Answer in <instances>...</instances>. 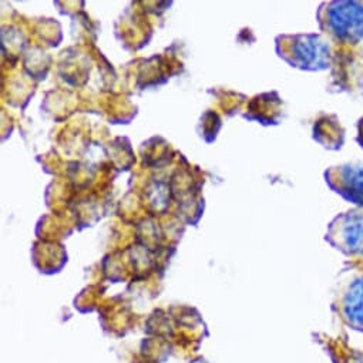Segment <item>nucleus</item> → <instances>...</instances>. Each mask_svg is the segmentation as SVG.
<instances>
[{"mask_svg": "<svg viewBox=\"0 0 363 363\" xmlns=\"http://www.w3.org/2000/svg\"><path fill=\"white\" fill-rule=\"evenodd\" d=\"M318 21L320 29L340 43L354 46L363 40V2L336 0L322 4Z\"/></svg>", "mask_w": 363, "mask_h": 363, "instance_id": "nucleus-2", "label": "nucleus"}, {"mask_svg": "<svg viewBox=\"0 0 363 363\" xmlns=\"http://www.w3.org/2000/svg\"><path fill=\"white\" fill-rule=\"evenodd\" d=\"M325 177L335 193L363 208V164L350 162L330 167Z\"/></svg>", "mask_w": 363, "mask_h": 363, "instance_id": "nucleus-5", "label": "nucleus"}, {"mask_svg": "<svg viewBox=\"0 0 363 363\" xmlns=\"http://www.w3.org/2000/svg\"><path fill=\"white\" fill-rule=\"evenodd\" d=\"M335 308L347 328L363 333V269L352 272L340 284Z\"/></svg>", "mask_w": 363, "mask_h": 363, "instance_id": "nucleus-4", "label": "nucleus"}, {"mask_svg": "<svg viewBox=\"0 0 363 363\" xmlns=\"http://www.w3.org/2000/svg\"><path fill=\"white\" fill-rule=\"evenodd\" d=\"M277 52L295 69L320 72L330 66L332 50L320 35H284L277 39Z\"/></svg>", "mask_w": 363, "mask_h": 363, "instance_id": "nucleus-1", "label": "nucleus"}, {"mask_svg": "<svg viewBox=\"0 0 363 363\" xmlns=\"http://www.w3.org/2000/svg\"><path fill=\"white\" fill-rule=\"evenodd\" d=\"M326 240L346 257L363 258V210L337 216L328 227Z\"/></svg>", "mask_w": 363, "mask_h": 363, "instance_id": "nucleus-3", "label": "nucleus"}, {"mask_svg": "<svg viewBox=\"0 0 363 363\" xmlns=\"http://www.w3.org/2000/svg\"><path fill=\"white\" fill-rule=\"evenodd\" d=\"M359 143L363 145V120L359 121Z\"/></svg>", "mask_w": 363, "mask_h": 363, "instance_id": "nucleus-6", "label": "nucleus"}]
</instances>
